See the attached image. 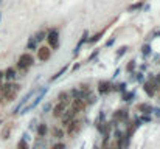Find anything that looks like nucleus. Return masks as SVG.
Segmentation results:
<instances>
[{"instance_id": "ddd939ff", "label": "nucleus", "mask_w": 160, "mask_h": 149, "mask_svg": "<svg viewBox=\"0 0 160 149\" xmlns=\"http://www.w3.org/2000/svg\"><path fill=\"white\" fill-rule=\"evenodd\" d=\"M113 120H120V121H126L127 120V110H117L113 115Z\"/></svg>"}, {"instance_id": "c85d7f7f", "label": "nucleus", "mask_w": 160, "mask_h": 149, "mask_svg": "<svg viewBox=\"0 0 160 149\" xmlns=\"http://www.w3.org/2000/svg\"><path fill=\"white\" fill-rule=\"evenodd\" d=\"M134 68H135V62L131 61V62L127 64V72H131V70H134Z\"/></svg>"}, {"instance_id": "a878e982", "label": "nucleus", "mask_w": 160, "mask_h": 149, "mask_svg": "<svg viewBox=\"0 0 160 149\" xmlns=\"http://www.w3.org/2000/svg\"><path fill=\"white\" fill-rule=\"evenodd\" d=\"M126 50H127V47H121L118 51H117V58H120V56H123L124 53H126Z\"/></svg>"}, {"instance_id": "7c9ffc66", "label": "nucleus", "mask_w": 160, "mask_h": 149, "mask_svg": "<svg viewBox=\"0 0 160 149\" xmlns=\"http://www.w3.org/2000/svg\"><path fill=\"white\" fill-rule=\"evenodd\" d=\"M152 112H155V115L160 116V109H152Z\"/></svg>"}, {"instance_id": "f257e3e1", "label": "nucleus", "mask_w": 160, "mask_h": 149, "mask_svg": "<svg viewBox=\"0 0 160 149\" xmlns=\"http://www.w3.org/2000/svg\"><path fill=\"white\" fill-rule=\"evenodd\" d=\"M47 92H48V87H39L38 90H31V92L20 101V104L16 107L14 113H27L28 110L34 109V107L42 101V98H44V95H45Z\"/></svg>"}, {"instance_id": "4be33fe9", "label": "nucleus", "mask_w": 160, "mask_h": 149, "mask_svg": "<svg viewBox=\"0 0 160 149\" xmlns=\"http://www.w3.org/2000/svg\"><path fill=\"white\" fill-rule=\"evenodd\" d=\"M51 134H53L55 138H62V135H64V132H62L61 129H58V127H55V129L51 130Z\"/></svg>"}, {"instance_id": "423d86ee", "label": "nucleus", "mask_w": 160, "mask_h": 149, "mask_svg": "<svg viewBox=\"0 0 160 149\" xmlns=\"http://www.w3.org/2000/svg\"><path fill=\"white\" fill-rule=\"evenodd\" d=\"M75 115H76V112L70 107V109H67L65 112H64V115L61 116L62 118V123H64V126H69L70 124V121H73L75 120Z\"/></svg>"}, {"instance_id": "6ab92c4d", "label": "nucleus", "mask_w": 160, "mask_h": 149, "mask_svg": "<svg viewBox=\"0 0 160 149\" xmlns=\"http://www.w3.org/2000/svg\"><path fill=\"white\" fill-rule=\"evenodd\" d=\"M67 68H69V67H67V65H64V67H62V68H61V70H59V72H58V73L51 78V81H56L59 76H62V73H65V72H67Z\"/></svg>"}, {"instance_id": "f03ea898", "label": "nucleus", "mask_w": 160, "mask_h": 149, "mask_svg": "<svg viewBox=\"0 0 160 149\" xmlns=\"http://www.w3.org/2000/svg\"><path fill=\"white\" fill-rule=\"evenodd\" d=\"M20 90V85L19 84H11V82H8V84H5V85H2L0 87V103H10V101H13L16 96H17V92Z\"/></svg>"}, {"instance_id": "f8f14e48", "label": "nucleus", "mask_w": 160, "mask_h": 149, "mask_svg": "<svg viewBox=\"0 0 160 149\" xmlns=\"http://www.w3.org/2000/svg\"><path fill=\"white\" fill-rule=\"evenodd\" d=\"M3 78H5V79H8V81H13V79L16 78V70H14L13 67L7 68V70L3 72Z\"/></svg>"}, {"instance_id": "dca6fc26", "label": "nucleus", "mask_w": 160, "mask_h": 149, "mask_svg": "<svg viewBox=\"0 0 160 149\" xmlns=\"http://www.w3.org/2000/svg\"><path fill=\"white\" fill-rule=\"evenodd\" d=\"M141 55H143L144 58H148V56L151 55V45H149V44H144V45L141 47Z\"/></svg>"}, {"instance_id": "4468645a", "label": "nucleus", "mask_w": 160, "mask_h": 149, "mask_svg": "<svg viewBox=\"0 0 160 149\" xmlns=\"http://www.w3.org/2000/svg\"><path fill=\"white\" fill-rule=\"evenodd\" d=\"M140 112H143V113H151L152 112V107L149 106V104H138V107H137Z\"/></svg>"}, {"instance_id": "6e6552de", "label": "nucleus", "mask_w": 160, "mask_h": 149, "mask_svg": "<svg viewBox=\"0 0 160 149\" xmlns=\"http://www.w3.org/2000/svg\"><path fill=\"white\" fill-rule=\"evenodd\" d=\"M65 110H67V104H64V103H58V104L53 107V116L59 118V116L64 115Z\"/></svg>"}, {"instance_id": "2f4dec72", "label": "nucleus", "mask_w": 160, "mask_h": 149, "mask_svg": "<svg viewBox=\"0 0 160 149\" xmlns=\"http://www.w3.org/2000/svg\"><path fill=\"white\" fill-rule=\"evenodd\" d=\"M154 79H155L157 84H160V75H157V78H154Z\"/></svg>"}, {"instance_id": "5701e85b", "label": "nucleus", "mask_w": 160, "mask_h": 149, "mask_svg": "<svg viewBox=\"0 0 160 149\" xmlns=\"http://www.w3.org/2000/svg\"><path fill=\"white\" fill-rule=\"evenodd\" d=\"M45 36H47V34H45V31H39V33L34 36V39H36V41H38V44H39L41 41H44V39H45Z\"/></svg>"}, {"instance_id": "393cba45", "label": "nucleus", "mask_w": 160, "mask_h": 149, "mask_svg": "<svg viewBox=\"0 0 160 149\" xmlns=\"http://www.w3.org/2000/svg\"><path fill=\"white\" fill-rule=\"evenodd\" d=\"M131 98H134V92H126V93H123V99H124V101H129Z\"/></svg>"}, {"instance_id": "bb28decb", "label": "nucleus", "mask_w": 160, "mask_h": 149, "mask_svg": "<svg viewBox=\"0 0 160 149\" xmlns=\"http://www.w3.org/2000/svg\"><path fill=\"white\" fill-rule=\"evenodd\" d=\"M124 87H126V84L121 82V84H117V85H115V90H118V92H124Z\"/></svg>"}, {"instance_id": "473e14b6", "label": "nucleus", "mask_w": 160, "mask_h": 149, "mask_svg": "<svg viewBox=\"0 0 160 149\" xmlns=\"http://www.w3.org/2000/svg\"><path fill=\"white\" fill-rule=\"evenodd\" d=\"M3 79V72H0V81Z\"/></svg>"}, {"instance_id": "39448f33", "label": "nucleus", "mask_w": 160, "mask_h": 149, "mask_svg": "<svg viewBox=\"0 0 160 149\" xmlns=\"http://www.w3.org/2000/svg\"><path fill=\"white\" fill-rule=\"evenodd\" d=\"M143 89H144V92H146L149 96H154L155 92H157V89H158V84L155 82L154 78H151L149 81H146V82L143 84Z\"/></svg>"}, {"instance_id": "412c9836", "label": "nucleus", "mask_w": 160, "mask_h": 149, "mask_svg": "<svg viewBox=\"0 0 160 149\" xmlns=\"http://www.w3.org/2000/svg\"><path fill=\"white\" fill-rule=\"evenodd\" d=\"M11 127H13V126L10 124V126H7V127L3 129V132H2V138H3V140H7V138H8V135L11 134Z\"/></svg>"}, {"instance_id": "0eeeda50", "label": "nucleus", "mask_w": 160, "mask_h": 149, "mask_svg": "<svg viewBox=\"0 0 160 149\" xmlns=\"http://www.w3.org/2000/svg\"><path fill=\"white\" fill-rule=\"evenodd\" d=\"M79 129H81V121L73 120V121H70V124L67 126V134H69V135H75Z\"/></svg>"}, {"instance_id": "a211bd4d", "label": "nucleus", "mask_w": 160, "mask_h": 149, "mask_svg": "<svg viewBox=\"0 0 160 149\" xmlns=\"http://www.w3.org/2000/svg\"><path fill=\"white\" fill-rule=\"evenodd\" d=\"M17 149H30V146H28V143H27L25 138H22V140L17 143Z\"/></svg>"}, {"instance_id": "f3484780", "label": "nucleus", "mask_w": 160, "mask_h": 149, "mask_svg": "<svg viewBox=\"0 0 160 149\" xmlns=\"http://www.w3.org/2000/svg\"><path fill=\"white\" fill-rule=\"evenodd\" d=\"M47 134V126L45 124H39V127H38V135L39 137H44Z\"/></svg>"}, {"instance_id": "aec40b11", "label": "nucleus", "mask_w": 160, "mask_h": 149, "mask_svg": "<svg viewBox=\"0 0 160 149\" xmlns=\"http://www.w3.org/2000/svg\"><path fill=\"white\" fill-rule=\"evenodd\" d=\"M59 103H64V104L69 103V93H67V92H62V93L59 95Z\"/></svg>"}, {"instance_id": "cd10ccee", "label": "nucleus", "mask_w": 160, "mask_h": 149, "mask_svg": "<svg viewBox=\"0 0 160 149\" xmlns=\"http://www.w3.org/2000/svg\"><path fill=\"white\" fill-rule=\"evenodd\" d=\"M141 7V3H135V5H131L129 7V11H135V10H138Z\"/></svg>"}, {"instance_id": "2eb2a0df", "label": "nucleus", "mask_w": 160, "mask_h": 149, "mask_svg": "<svg viewBox=\"0 0 160 149\" xmlns=\"http://www.w3.org/2000/svg\"><path fill=\"white\" fill-rule=\"evenodd\" d=\"M36 47H38V41L34 39V36H31L30 41H28V44H27V48L28 50H36Z\"/></svg>"}, {"instance_id": "c756f323", "label": "nucleus", "mask_w": 160, "mask_h": 149, "mask_svg": "<svg viewBox=\"0 0 160 149\" xmlns=\"http://www.w3.org/2000/svg\"><path fill=\"white\" fill-rule=\"evenodd\" d=\"M64 147H65V144H64V143H58V144H55L51 149H64Z\"/></svg>"}, {"instance_id": "b1692460", "label": "nucleus", "mask_w": 160, "mask_h": 149, "mask_svg": "<svg viewBox=\"0 0 160 149\" xmlns=\"http://www.w3.org/2000/svg\"><path fill=\"white\" fill-rule=\"evenodd\" d=\"M104 34V31H100L98 34H95V36H92L90 39H89V42H96V41H100L101 39V36Z\"/></svg>"}, {"instance_id": "9d476101", "label": "nucleus", "mask_w": 160, "mask_h": 149, "mask_svg": "<svg viewBox=\"0 0 160 149\" xmlns=\"http://www.w3.org/2000/svg\"><path fill=\"white\" fill-rule=\"evenodd\" d=\"M84 107H86V103H84L82 98H76V99H73V103H72V109H73L76 113L81 112Z\"/></svg>"}, {"instance_id": "f704fd0d", "label": "nucleus", "mask_w": 160, "mask_h": 149, "mask_svg": "<svg viewBox=\"0 0 160 149\" xmlns=\"http://www.w3.org/2000/svg\"><path fill=\"white\" fill-rule=\"evenodd\" d=\"M0 2H2V0H0Z\"/></svg>"}, {"instance_id": "9b49d317", "label": "nucleus", "mask_w": 160, "mask_h": 149, "mask_svg": "<svg viewBox=\"0 0 160 149\" xmlns=\"http://www.w3.org/2000/svg\"><path fill=\"white\" fill-rule=\"evenodd\" d=\"M110 90H112V85H110V82H107V81H101V82L98 84V92H100V93L106 95V93H109Z\"/></svg>"}, {"instance_id": "1a4fd4ad", "label": "nucleus", "mask_w": 160, "mask_h": 149, "mask_svg": "<svg viewBox=\"0 0 160 149\" xmlns=\"http://www.w3.org/2000/svg\"><path fill=\"white\" fill-rule=\"evenodd\" d=\"M38 56H39L41 61H47V59H50V56H51V50H50L48 47H41V48L38 50Z\"/></svg>"}, {"instance_id": "20e7f679", "label": "nucleus", "mask_w": 160, "mask_h": 149, "mask_svg": "<svg viewBox=\"0 0 160 149\" xmlns=\"http://www.w3.org/2000/svg\"><path fill=\"white\" fill-rule=\"evenodd\" d=\"M47 41H48V45H50V48H58L59 47V33H58V30H50L48 33H47Z\"/></svg>"}, {"instance_id": "72a5a7b5", "label": "nucleus", "mask_w": 160, "mask_h": 149, "mask_svg": "<svg viewBox=\"0 0 160 149\" xmlns=\"http://www.w3.org/2000/svg\"><path fill=\"white\" fill-rule=\"evenodd\" d=\"M115 149H118V147H115Z\"/></svg>"}, {"instance_id": "7ed1b4c3", "label": "nucleus", "mask_w": 160, "mask_h": 149, "mask_svg": "<svg viewBox=\"0 0 160 149\" xmlns=\"http://www.w3.org/2000/svg\"><path fill=\"white\" fill-rule=\"evenodd\" d=\"M33 62H34L33 56H31L30 53H24V55H20V58H19V61H17V67H19L20 70H27L28 67L33 65Z\"/></svg>"}]
</instances>
